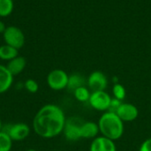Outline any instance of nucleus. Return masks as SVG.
<instances>
[{"label": "nucleus", "instance_id": "obj_8", "mask_svg": "<svg viewBox=\"0 0 151 151\" xmlns=\"http://www.w3.org/2000/svg\"><path fill=\"white\" fill-rule=\"evenodd\" d=\"M87 84L92 92L104 91L108 85V80L105 74L100 71H95L90 73L87 80Z\"/></svg>", "mask_w": 151, "mask_h": 151}, {"label": "nucleus", "instance_id": "obj_12", "mask_svg": "<svg viewBox=\"0 0 151 151\" xmlns=\"http://www.w3.org/2000/svg\"><path fill=\"white\" fill-rule=\"evenodd\" d=\"M26 65H27L26 58L21 56H17L13 59L8 61V63L5 66L8 69V71L10 72V73L14 77L18 74H19L20 73H22L23 70L25 69Z\"/></svg>", "mask_w": 151, "mask_h": 151}, {"label": "nucleus", "instance_id": "obj_2", "mask_svg": "<svg viewBox=\"0 0 151 151\" xmlns=\"http://www.w3.org/2000/svg\"><path fill=\"white\" fill-rule=\"evenodd\" d=\"M97 124L102 136L114 142L120 139L124 134V122L115 112L105 111L100 117Z\"/></svg>", "mask_w": 151, "mask_h": 151}, {"label": "nucleus", "instance_id": "obj_23", "mask_svg": "<svg viewBox=\"0 0 151 151\" xmlns=\"http://www.w3.org/2000/svg\"><path fill=\"white\" fill-rule=\"evenodd\" d=\"M6 26H5V24L4 23V21H2V20H0V34H4V30L6 29Z\"/></svg>", "mask_w": 151, "mask_h": 151}, {"label": "nucleus", "instance_id": "obj_4", "mask_svg": "<svg viewBox=\"0 0 151 151\" xmlns=\"http://www.w3.org/2000/svg\"><path fill=\"white\" fill-rule=\"evenodd\" d=\"M5 44L10 45L17 50L21 49L25 43V35L20 28L15 26H9L3 34Z\"/></svg>", "mask_w": 151, "mask_h": 151}, {"label": "nucleus", "instance_id": "obj_21", "mask_svg": "<svg viewBox=\"0 0 151 151\" xmlns=\"http://www.w3.org/2000/svg\"><path fill=\"white\" fill-rule=\"evenodd\" d=\"M122 101H119L116 98H112L111 103V106L109 108L108 111H112V112H116V111L119 109V107L120 106V104H122Z\"/></svg>", "mask_w": 151, "mask_h": 151}, {"label": "nucleus", "instance_id": "obj_18", "mask_svg": "<svg viewBox=\"0 0 151 151\" xmlns=\"http://www.w3.org/2000/svg\"><path fill=\"white\" fill-rule=\"evenodd\" d=\"M13 141L11 137L4 133V131H0V151H11L12 148Z\"/></svg>", "mask_w": 151, "mask_h": 151}, {"label": "nucleus", "instance_id": "obj_19", "mask_svg": "<svg viewBox=\"0 0 151 151\" xmlns=\"http://www.w3.org/2000/svg\"><path fill=\"white\" fill-rule=\"evenodd\" d=\"M112 95H113V98H116V99L123 102V100L126 98V95H127L125 87L119 83L114 84V86L112 88Z\"/></svg>", "mask_w": 151, "mask_h": 151}, {"label": "nucleus", "instance_id": "obj_17", "mask_svg": "<svg viewBox=\"0 0 151 151\" xmlns=\"http://www.w3.org/2000/svg\"><path fill=\"white\" fill-rule=\"evenodd\" d=\"M14 9L13 0H0V17L10 16Z\"/></svg>", "mask_w": 151, "mask_h": 151}, {"label": "nucleus", "instance_id": "obj_13", "mask_svg": "<svg viewBox=\"0 0 151 151\" xmlns=\"http://www.w3.org/2000/svg\"><path fill=\"white\" fill-rule=\"evenodd\" d=\"M13 83V76L5 65H0V95L8 91Z\"/></svg>", "mask_w": 151, "mask_h": 151}, {"label": "nucleus", "instance_id": "obj_22", "mask_svg": "<svg viewBox=\"0 0 151 151\" xmlns=\"http://www.w3.org/2000/svg\"><path fill=\"white\" fill-rule=\"evenodd\" d=\"M139 151H151V138L145 140L142 143Z\"/></svg>", "mask_w": 151, "mask_h": 151}, {"label": "nucleus", "instance_id": "obj_20", "mask_svg": "<svg viewBox=\"0 0 151 151\" xmlns=\"http://www.w3.org/2000/svg\"><path fill=\"white\" fill-rule=\"evenodd\" d=\"M23 88H24L27 91H28L29 93H31V94H35V93L38 91V89H39V85H38L37 81H35L34 79H27V80L24 82Z\"/></svg>", "mask_w": 151, "mask_h": 151}, {"label": "nucleus", "instance_id": "obj_5", "mask_svg": "<svg viewBox=\"0 0 151 151\" xmlns=\"http://www.w3.org/2000/svg\"><path fill=\"white\" fill-rule=\"evenodd\" d=\"M69 75L61 69H55L49 73L47 76L48 86L55 91L63 90L67 88Z\"/></svg>", "mask_w": 151, "mask_h": 151}, {"label": "nucleus", "instance_id": "obj_14", "mask_svg": "<svg viewBox=\"0 0 151 151\" xmlns=\"http://www.w3.org/2000/svg\"><path fill=\"white\" fill-rule=\"evenodd\" d=\"M85 83H86V81L82 75H81L80 73H73L69 75L68 84H67L66 88L73 92L78 88L85 86Z\"/></svg>", "mask_w": 151, "mask_h": 151}, {"label": "nucleus", "instance_id": "obj_1", "mask_svg": "<svg viewBox=\"0 0 151 151\" xmlns=\"http://www.w3.org/2000/svg\"><path fill=\"white\" fill-rule=\"evenodd\" d=\"M65 121V115L59 106L45 104L35 115L33 129L38 136L51 139L63 133Z\"/></svg>", "mask_w": 151, "mask_h": 151}, {"label": "nucleus", "instance_id": "obj_7", "mask_svg": "<svg viewBox=\"0 0 151 151\" xmlns=\"http://www.w3.org/2000/svg\"><path fill=\"white\" fill-rule=\"evenodd\" d=\"M82 122L83 120L77 117H72L66 119L65 125L63 130V134L66 140L70 142H75L81 139L80 129Z\"/></svg>", "mask_w": 151, "mask_h": 151}, {"label": "nucleus", "instance_id": "obj_11", "mask_svg": "<svg viewBox=\"0 0 151 151\" xmlns=\"http://www.w3.org/2000/svg\"><path fill=\"white\" fill-rule=\"evenodd\" d=\"M80 132L81 139H95L100 133L98 124L93 121H83L81 125Z\"/></svg>", "mask_w": 151, "mask_h": 151}, {"label": "nucleus", "instance_id": "obj_24", "mask_svg": "<svg viewBox=\"0 0 151 151\" xmlns=\"http://www.w3.org/2000/svg\"><path fill=\"white\" fill-rule=\"evenodd\" d=\"M2 127H3V124H2V121H1V119H0V131L2 130Z\"/></svg>", "mask_w": 151, "mask_h": 151}, {"label": "nucleus", "instance_id": "obj_10", "mask_svg": "<svg viewBox=\"0 0 151 151\" xmlns=\"http://www.w3.org/2000/svg\"><path fill=\"white\" fill-rule=\"evenodd\" d=\"M89 151H117V147L114 141L101 135L93 139Z\"/></svg>", "mask_w": 151, "mask_h": 151}, {"label": "nucleus", "instance_id": "obj_9", "mask_svg": "<svg viewBox=\"0 0 151 151\" xmlns=\"http://www.w3.org/2000/svg\"><path fill=\"white\" fill-rule=\"evenodd\" d=\"M123 122H132L138 118L137 107L130 103H122L115 112Z\"/></svg>", "mask_w": 151, "mask_h": 151}, {"label": "nucleus", "instance_id": "obj_3", "mask_svg": "<svg viewBox=\"0 0 151 151\" xmlns=\"http://www.w3.org/2000/svg\"><path fill=\"white\" fill-rule=\"evenodd\" d=\"M2 131L6 133L13 142H20L28 137L31 130L29 126L26 123L19 122L3 125Z\"/></svg>", "mask_w": 151, "mask_h": 151}, {"label": "nucleus", "instance_id": "obj_15", "mask_svg": "<svg viewBox=\"0 0 151 151\" xmlns=\"http://www.w3.org/2000/svg\"><path fill=\"white\" fill-rule=\"evenodd\" d=\"M19 56V50L7 45L4 44L0 46V59L4 61H10Z\"/></svg>", "mask_w": 151, "mask_h": 151}, {"label": "nucleus", "instance_id": "obj_25", "mask_svg": "<svg viewBox=\"0 0 151 151\" xmlns=\"http://www.w3.org/2000/svg\"><path fill=\"white\" fill-rule=\"evenodd\" d=\"M26 151H37L36 150H34V149H30V150H27Z\"/></svg>", "mask_w": 151, "mask_h": 151}, {"label": "nucleus", "instance_id": "obj_6", "mask_svg": "<svg viewBox=\"0 0 151 151\" xmlns=\"http://www.w3.org/2000/svg\"><path fill=\"white\" fill-rule=\"evenodd\" d=\"M112 97L104 91H95L92 92L88 100L90 106L99 111H108L111 106Z\"/></svg>", "mask_w": 151, "mask_h": 151}, {"label": "nucleus", "instance_id": "obj_16", "mask_svg": "<svg viewBox=\"0 0 151 151\" xmlns=\"http://www.w3.org/2000/svg\"><path fill=\"white\" fill-rule=\"evenodd\" d=\"M90 95H91V92H90L89 88H88L86 86L78 88L77 89H75L73 91V96H74L75 99L81 103L88 102Z\"/></svg>", "mask_w": 151, "mask_h": 151}]
</instances>
